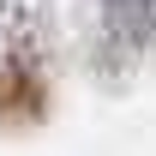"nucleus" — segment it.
Here are the masks:
<instances>
[{"label":"nucleus","mask_w":156,"mask_h":156,"mask_svg":"<svg viewBox=\"0 0 156 156\" xmlns=\"http://www.w3.org/2000/svg\"><path fill=\"white\" fill-rule=\"evenodd\" d=\"M102 6H108V12H114L126 30H144V24L156 18V0H102Z\"/></svg>","instance_id":"1"}]
</instances>
